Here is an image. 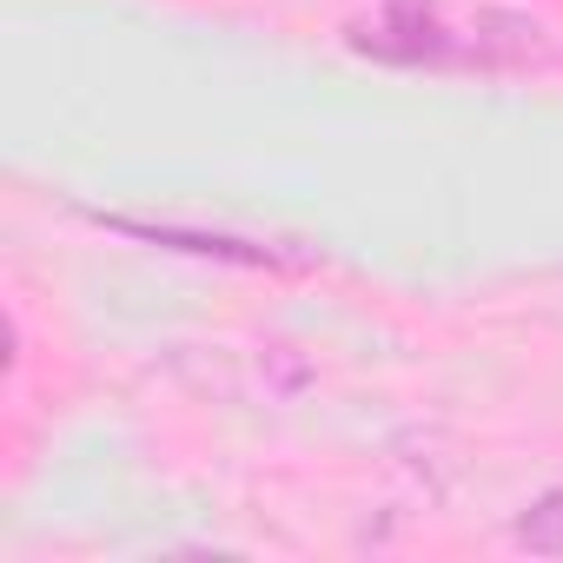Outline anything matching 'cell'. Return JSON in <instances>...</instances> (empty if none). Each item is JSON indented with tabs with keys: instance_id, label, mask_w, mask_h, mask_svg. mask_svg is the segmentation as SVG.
<instances>
[{
	"instance_id": "7a4b0ae2",
	"label": "cell",
	"mask_w": 563,
	"mask_h": 563,
	"mask_svg": "<svg viewBox=\"0 0 563 563\" xmlns=\"http://www.w3.org/2000/svg\"><path fill=\"white\" fill-rule=\"evenodd\" d=\"M100 225H113V232H126V239H153V245H179V252H199V258H232V265H286L272 245H245V239H219V232H179V225H146V219H107L100 212Z\"/></svg>"
},
{
	"instance_id": "277c9868",
	"label": "cell",
	"mask_w": 563,
	"mask_h": 563,
	"mask_svg": "<svg viewBox=\"0 0 563 563\" xmlns=\"http://www.w3.org/2000/svg\"><path fill=\"white\" fill-rule=\"evenodd\" d=\"M484 27H490V34H477V47L497 54V60H530V54H543V27L523 21V14H484Z\"/></svg>"
},
{
	"instance_id": "6da1fadb",
	"label": "cell",
	"mask_w": 563,
	"mask_h": 563,
	"mask_svg": "<svg viewBox=\"0 0 563 563\" xmlns=\"http://www.w3.org/2000/svg\"><path fill=\"white\" fill-rule=\"evenodd\" d=\"M352 47H365V54H378V60H438V54H451L424 0H391L385 27H378V34H372V27H358V34H352Z\"/></svg>"
},
{
	"instance_id": "3957f363",
	"label": "cell",
	"mask_w": 563,
	"mask_h": 563,
	"mask_svg": "<svg viewBox=\"0 0 563 563\" xmlns=\"http://www.w3.org/2000/svg\"><path fill=\"white\" fill-rule=\"evenodd\" d=\"M510 537H517L530 556H563V484H556V490H543V497L510 523Z\"/></svg>"
}]
</instances>
